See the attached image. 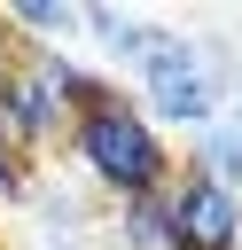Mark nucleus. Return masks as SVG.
I'll use <instances>...</instances> for the list:
<instances>
[{
    "instance_id": "obj_1",
    "label": "nucleus",
    "mask_w": 242,
    "mask_h": 250,
    "mask_svg": "<svg viewBox=\"0 0 242 250\" xmlns=\"http://www.w3.org/2000/svg\"><path fill=\"white\" fill-rule=\"evenodd\" d=\"M62 148H70V164L86 172V188H94V195H109V203L156 195V188L180 172V164H172V141L141 117V102H133L125 86H109L101 102H86V109L70 117Z\"/></svg>"
},
{
    "instance_id": "obj_2",
    "label": "nucleus",
    "mask_w": 242,
    "mask_h": 250,
    "mask_svg": "<svg viewBox=\"0 0 242 250\" xmlns=\"http://www.w3.org/2000/svg\"><path fill=\"white\" fill-rule=\"evenodd\" d=\"M133 102H141V117L172 141H187V133H203L211 117H219V62H211V39H187V31H164L156 23V39H148V55L133 62Z\"/></svg>"
},
{
    "instance_id": "obj_3",
    "label": "nucleus",
    "mask_w": 242,
    "mask_h": 250,
    "mask_svg": "<svg viewBox=\"0 0 242 250\" xmlns=\"http://www.w3.org/2000/svg\"><path fill=\"white\" fill-rule=\"evenodd\" d=\"M62 133H70V102L39 78V62L23 47H8V62H0V141L39 156V148H62Z\"/></svg>"
},
{
    "instance_id": "obj_4",
    "label": "nucleus",
    "mask_w": 242,
    "mask_h": 250,
    "mask_svg": "<svg viewBox=\"0 0 242 250\" xmlns=\"http://www.w3.org/2000/svg\"><path fill=\"white\" fill-rule=\"evenodd\" d=\"M164 211H172V250H242V195L234 188H219L203 172H172Z\"/></svg>"
},
{
    "instance_id": "obj_5",
    "label": "nucleus",
    "mask_w": 242,
    "mask_h": 250,
    "mask_svg": "<svg viewBox=\"0 0 242 250\" xmlns=\"http://www.w3.org/2000/svg\"><path fill=\"white\" fill-rule=\"evenodd\" d=\"M78 31L117 62V70H133L141 55H148V39H156V23L148 16H133V8H109V0H94V8H78Z\"/></svg>"
},
{
    "instance_id": "obj_6",
    "label": "nucleus",
    "mask_w": 242,
    "mask_h": 250,
    "mask_svg": "<svg viewBox=\"0 0 242 250\" xmlns=\"http://www.w3.org/2000/svg\"><path fill=\"white\" fill-rule=\"evenodd\" d=\"M180 172H203V180H219V188L242 195V133H234L226 109H219L203 133H187V164H180Z\"/></svg>"
},
{
    "instance_id": "obj_7",
    "label": "nucleus",
    "mask_w": 242,
    "mask_h": 250,
    "mask_svg": "<svg viewBox=\"0 0 242 250\" xmlns=\"http://www.w3.org/2000/svg\"><path fill=\"white\" fill-rule=\"evenodd\" d=\"M109 234L125 250H172V211H164V188L156 195H133V203H109Z\"/></svg>"
},
{
    "instance_id": "obj_8",
    "label": "nucleus",
    "mask_w": 242,
    "mask_h": 250,
    "mask_svg": "<svg viewBox=\"0 0 242 250\" xmlns=\"http://www.w3.org/2000/svg\"><path fill=\"white\" fill-rule=\"evenodd\" d=\"M23 211H39V227H47V242H78L86 234V195H62V188H39Z\"/></svg>"
},
{
    "instance_id": "obj_9",
    "label": "nucleus",
    "mask_w": 242,
    "mask_h": 250,
    "mask_svg": "<svg viewBox=\"0 0 242 250\" xmlns=\"http://www.w3.org/2000/svg\"><path fill=\"white\" fill-rule=\"evenodd\" d=\"M31 195H39V172H31V156L0 141V203H31Z\"/></svg>"
},
{
    "instance_id": "obj_10",
    "label": "nucleus",
    "mask_w": 242,
    "mask_h": 250,
    "mask_svg": "<svg viewBox=\"0 0 242 250\" xmlns=\"http://www.w3.org/2000/svg\"><path fill=\"white\" fill-rule=\"evenodd\" d=\"M39 250H78V242H39Z\"/></svg>"
},
{
    "instance_id": "obj_11",
    "label": "nucleus",
    "mask_w": 242,
    "mask_h": 250,
    "mask_svg": "<svg viewBox=\"0 0 242 250\" xmlns=\"http://www.w3.org/2000/svg\"><path fill=\"white\" fill-rule=\"evenodd\" d=\"M0 47H8V39H0ZM0 62H8V55H0Z\"/></svg>"
}]
</instances>
